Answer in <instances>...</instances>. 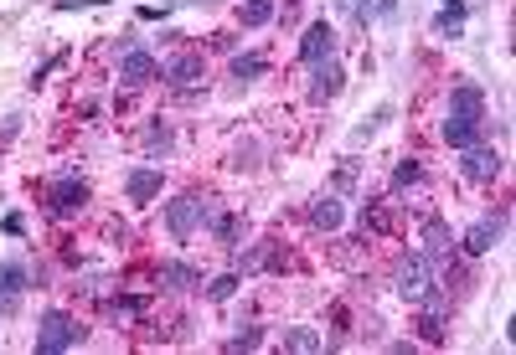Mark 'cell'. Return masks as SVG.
Here are the masks:
<instances>
[{
	"mask_svg": "<svg viewBox=\"0 0 516 355\" xmlns=\"http://www.w3.org/2000/svg\"><path fill=\"white\" fill-rule=\"evenodd\" d=\"M212 211H217L212 196L186 191V196H176V201L166 207V227H171V237H176V242H191V237H196V227H207V222H212Z\"/></svg>",
	"mask_w": 516,
	"mask_h": 355,
	"instance_id": "6da1fadb",
	"label": "cell"
},
{
	"mask_svg": "<svg viewBox=\"0 0 516 355\" xmlns=\"http://www.w3.org/2000/svg\"><path fill=\"white\" fill-rule=\"evenodd\" d=\"M27 283H31V268L27 263H0V314H16L21 309V294H27Z\"/></svg>",
	"mask_w": 516,
	"mask_h": 355,
	"instance_id": "52a82bcc",
	"label": "cell"
},
{
	"mask_svg": "<svg viewBox=\"0 0 516 355\" xmlns=\"http://www.w3.org/2000/svg\"><path fill=\"white\" fill-rule=\"evenodd\" d=\"M481 140H486V118H459V114L444 118V145L470 149V145H481Z\"/></svg>",
	"mask_w": 516,
	"mask_h": 355,
	"instance_id": "5bb4252c",
	"label": "cell"
},
{
	"mask_svg": "<svg viewBox=\"0 0 516 355\" xmlns=\"http://www.w3.org/2000/svg\"><path fill=\"white\" fill-rule=\"evenodd\" d=\"M83 320H73L67 309H42V325H36V351L42 355H58V351H73L83 345Z\"/></svg>",
	"mask_w": 516,
	"mask_h": 355,
	"instance_id": "7a4b0ae2",
	"label": "cell"
},
{
	"mask_svg": "<svg viewBox=\"0 0 516 355\" xmlns=\"http://www.w3.org/2000/svg\"><path fill=\"white\" fill-rule=\"evenodd\" d=\"M284 351L315 355V351H320V335H315V329H289V335H284Z\"/></svg>",
	"mask_w": 516,
	"mask_h": 355,
	"instance_id": "d4e9b609",
	"label": "cell"
},
{
	"mask_svg": "<svg viewBox=\"0 0 516 355\" xmlns=\"http://www.w3.org/2000/svg\"><path fill=\"white\" fill-rule=\"evenodd\" d=\"M341 222H346V207H341V196H320L315 207H310V227L315 232H341Z\"/></svg>",
	"mask_w": 516,
	"mask_h": 355,
	"instance_id": "2e32d148",
	"label": "cell"
},
{
	"mask_svg": "<svg viewBox=\"0 0 516 355\" xmlns=\"http://www.w3.org/2000/svg\"><path fill=\"white\" fill-rule=\"evenodd\" d=\"M397 222H403V211L388 207V201H372L366 207V232H393Z\"/></svg>",
	"mask_w": 516,
	"mask_h": 355,
	"instance_id": "ffe728a7",
	"label": "cell"
},
{
	"mask_svg": "<svg viewBox=\"0 0 516 355\" xmlns=\"http://www.w3.org/2000/svg\"><path fill=\"white\" fill-rule=\"evenodd\" d=\"M393 289H397V298H408V304H424V298L434 294V263H428L424 253L403 258V263H397Z\"/></svg>",
	"mask_w": 516,
	"mask_h": 355,
	"instance_id": "3957f363",
	"label": "cell"
},
{
	"mask_svg": "<svg viewBox=\"0 0 516 355\" xmlns=\"http://www.w3.org/2000/svg\"><path fill=\"white\" fill-rule=\"evenodd\" d=\"M238 21H243V26H264V21H273V0H243V5H238Z\"/></svg>",
	"mask_w": 516,
	"mask_h": 355,
	"instance_id": "7402d4cb",
	"label": "cell"
},
{
	"mask_svg": "<svg viewBox=\"0 0 516 355\" xmlns=\"http://www.w3.org/2000/svg\"><path fill=\"white\" fill-rule=\"evenodd\" d=\"M408 185H424V160H403L393 170V191H408Z\"/></svg>",
	"mask_w": 516,
	"mask_h": 355,
	"instance_id": "603a6c76",
	"label": "cell"
},
{
	"mask_svg": "<svg viewBox=\"0 0 516 355\" xmlns=\"http://www.w3.org/2000/svg\"><path fill=\"white\" fill-rule=\"evenodd\" d=\"M89 180L83 176H62V180H52V185H47V211H52V216H78V211L89 207Z\"/></svg>",
	"mask_w": 516,
	"mask_h": 355,
	"instance_id": "277c9868",
	"label": "cell"
},
{
	"mask_svg": "<svg viewBox=\"0 0 516 355\" xmlns=\"http://www.w3.org/2000/svg\"><path fill=\"white\" fill-rule=\"evenodd\" d=\"M335 52V31H331V21H315V26L304 31V42H300V62H326Z\"/></svg>",
	"mask_w": 516,
	"mask_h": 355,
	"instance_id": "4fadbf2b",
	"label": "cell"
},
{
	"mask_svg": "<svg viewBox=\"0 0 516 355\" xmlns=\"http://www.w3.org/2000/svg\"><path fill=\"white\" fill-rule=\"evenodd\" d=\"M233 78H238V83L264 78V57H233Z\"/></svg>",
	"mask_w": 516,
	"mask_h": 355,
	"instance_id": "484cf974",
	"label": "cell"
},
{
	"mask_svg": "<svg viewBox=\"0 0 516 355\" xmlns=\"http://www.w3.org/2000/svg\"><path fill=\"white\" fill-rule=\"evenodd\" d=\"M160 78H166L171 88H196V83H207V57L181 52V57H171L166 67H160Z\"/></svg>",
	"mask_w": 516,
	"mask_h": 355,
	"instance_id": "ba28073f",
	"label": "cell"
},
{
	"mask_svg": "<svg viewBox=\"0 0 516 355\" xmlns=\"http://www.w3.org/2000/svg\"><path fill=\"white\" fill-rule=\"evenodd\" d=\"M377 16H388V21H393V16H397V0H382V5H377Z\"/></svg>",
	"mask_w": 516,
	"mask_h": 355,
	"instance_id": "f1b7e54d",
	"label": "cell"
},
{
	"mask_svg": "<svg viewBox=\"0 0 516 355\" xmlns=\"http://www.w3.org/2000/svg\"><path fill=\"white\" fill-rule=\"evenodd\" d=\"M424 304H428V309L419 314V335H424L428 345H444V329H450V325H444V314H450V298H444V294H428Z\"/></svg>",
	"mask_w": 516,
	"mask_h": 355,
	"instance_id": "7c38bea8",
	"label": "cell"
},
{
	"mask_svg": "<svg viewBox=\"0 0 516 355\" xmlns=\"http://www.w3.org/2000/svg\"><path fill=\"white\" fill-rule=\"evenodd\" d=\"M145 149H150V155L171 149V129H166V124H150V129H145Z\"/></svg>",
	"mask_w": 516,
	"mask_h": 355,
	"instance_id": "83f0119b",
	"label": "cell"
},
{
	"mask_svg": "<svg viewBox=\"0 0 516 355\" xmlns=\"http://www.w3.org/2000/svg\"><path fill=\"white\" fill-rule=\"evenodd\" d=\"M501 232H506V211H490V216H481L470 232L459 237V253H465V258H486L490 247L501 242Z\"/></svg>",
	"mask_w": 516,
	"mask_h": 355,
	"instance_id": "5b68a950",
	"label": "cell"
},
{
	"mask_svg": "<svg viewBox=\"0 0 516 355\" xmlns=\"http://www.w3.org/2000/svg\"><path fill=\"white\" fill-rule=\"evenodd\" d=\"M465 16H470L465 0H444L439 16H434V31H439V36H459V31H465Z\"/></svg>",
	"mask_w": 516,
	"mask_h": 355,
	"instance_id": "ac0fdd59",
	"label": "cell"
},
{
	"mask_svg": "<svg viewBox=\"0 0 516 355\" xmlns=\"http://www.w3.org/2000/svg\"><path fill=\"white\" fill-rule=\"evenodd\" d=\"M160 191H166V165H140V170L124 176V196H129V207H150Z\"/></svg>",
	"mask_w": 516,
	"mask_h": 355,
	"instance_id": "8992f818",
	"label": "cell"
},
{
	"mask_svg": "<svg viewBox=\"0 0 516 355\" xmlns=\"http://www.w3.org/2000/svg\"><path fill=\"white\" fill-rule=\"evenodd\" d=\"M202 294L212 298V304H227V298L238 294V273H222V278H212V283H207Z\"/></svg>",
	"mask_w": 516,
	"mask_h": 355,
	"instance_id": "cb8c5ba5",
	"label": "cell"
},
{
	"mask_svg": "<svg viewBox=\"0 0 516 355\" xmlns=\"http://www.w3.org/2000/svg\"><path fill=\"white\" fill-rule=\"evenodd\" d=\"M258 345H264V329L258 325H243V335L227 340V351H258Z\"/></svg>",
	"mask_w": 516,
	"mask_h": 355,
	"instance_id": "4316f807",
	"label": "cell"
},
{
	"mask_svg": "<svg viewBox=\"0 0 516 355\" xmlns=\"http://www.w3.org/2000/svg\"><path fill=\"white\" fill-rule=\"evenodd\" d=\"M424 258L428 263H444V258H455V232L434 216V222H424Z\"/></svg>",
	"mask_w": 516,
	"mask_h": 355,
	"instance_id": "9a60e30c",
	"label": "cell"
},
{
	"mask_svg": "<svg viewBox=\"0 0 516 355\" xmlns=\"http://www.w3.org/2000/svg\"><path fill=\"white\" fill-rule=\"evenodd\" d=\"M341 88H346V67H341L335 57L315 62V78H310V103H331Z\"/></svg>",
	"mask_w": 516,
	"mask_h": 355,
	"instance_id": "8fae6325",
	"label": "cell"
},
{
	"mask_svg": "<svg viewBox=\"0 0 516 355\" xmlns=\"http://www.w3.org/2000/svg\"><path fill=\"white\" fill-rule=\"evenodd\" d=\"M459 170H465V180H475V185H490V180L501 176L506 165H501V155H496L490 145H470V149H465V165H459Z\"/></svg>",
	"mask_w": 516,
	"mask_h": 355,
	"instance_id": "30bf717a",
	"label": "cell"
},
{
	"mask_svg": "<svg viewBox=\"0 0 516 355\" xmlns=\"http://www.w3.org/2000/svg\"><path fill=\"white\" fill-rule=\"evenodd\" d=\"M357 16H362V21L372 16V0H357Z\"/></svg>",
	"mask_w": 516,
	"mask_h": 355,
	"instance_id": "f546056e",
	"label": "cell"
},
{
	"mask_svg": "<svg viewBox=\"0 0 516 355\" xmlns=\"http://www.w3.org/2000/svg\"><path fill=\"white\" fill-rule=\"evenodd\" d=\"M207 232H212L217 242H227V247H238V237H243V222H238V216H222V211H212Z\"/></svg>",
	"mask_w": 516,
	"mask_h": 355,
	"instance_id": "44dd1931",
	"label": "cell"
},
{
	"mask_svg": "<svg viewBox=\"0 0 516 355\" xmlns=\"http://www.w3.org/2000/svg\"><path fill=\"white\" fill-rule=\"evenodd\" d=\"M160 289H202V273L186 263H166L160 268Z\"/></svg>",
	"mask_w": 516,
	"mask_h": 355,
	"instance_id": "d6986e66",
	"label": "cell"
},
{
	"mask_svg": "<svg viewBox=\"0 0 516 355\" xmlns=\"http://www.w3.org/2000/svg\"><path fill=\"white\" fill-rule=\"evenodd\" d=\"M450 114H459V118H486V93L475 88V83H459V88L450 93Z\"/></svg>",
	"mask_w": 516,
	"mask_h": 355,
	"instance_id": "e0dca14e",
	"label": "cell"
},
{
	"mask_svg": "<svg viewBox=\"0 0 516 355\" xmlns=\"http://www.w3.org/2000/svg\"><path fill=\"white\" fill-rule=\"evenodd\" d=\"M119 83L124 88H145V83H160V62L150 52H140V47H129L119 62Z\"/></svg>",
	"mask_w": 516,
	"mask_h": 355,
	"instance_id": "9c48e42d",
	"label": "cell"
}]
</instances>
